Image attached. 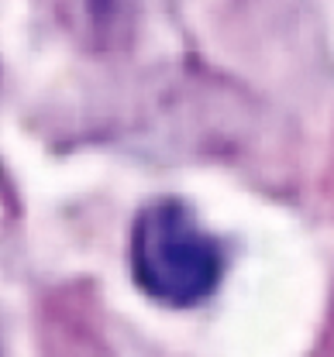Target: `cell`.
Instances as JSON below:
<instances>
[{"mask_svg": "<svg viewBox=\"0 0 334 357\" xmlns=\"http://www.w3.org/2000/svg\"><path fill=\"white\" fill-rule=\"evenodd\" d=\"M128 268L152 303L183 310L203 303L217 289L224 275V251L187 203L155 199L131 223Z\"/></svg>", "mask_w": 334, "mask_h": 357, "instance_id": "obj_1", "label": "cell"}]
</instances>
